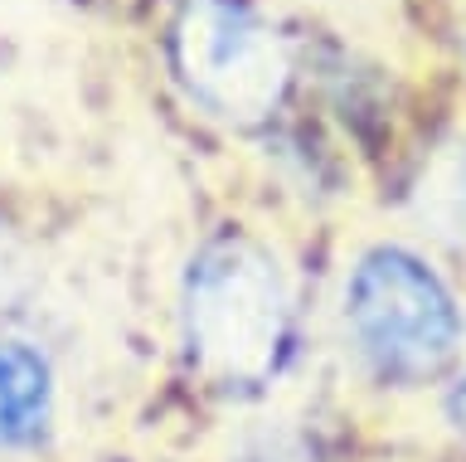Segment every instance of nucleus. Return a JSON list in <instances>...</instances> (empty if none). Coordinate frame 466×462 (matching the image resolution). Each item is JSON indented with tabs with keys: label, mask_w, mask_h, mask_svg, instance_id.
<instances>
[{
	"label": "nucleus",
	"mask_w": 466,
	"mask_h": 462,
	"mask_svg": "<svg viewBox=\"0 0 466 462\" xmlns=\"http://www.w3.org/2000/svg\"><path fill=\"white\" fill-rule=\"evenodd\" d=\"M185 341L204 375L262 385L291 345V293L277 258L243 234L204 243L185 278Z\"/></svg>",
	"instance_id": "obj_1"
},
{
	"label": "nucleus",
	"mask_w": 466,
	"mask_h": 462,
	"mask_svg": "<svg viewBox=\"0 0 466 462\" xmlns=\"http://www.w3.org/2000/svg\"><path fill=\"white\" fill-rule=\"evenodd\" d=\"M345 322L389 380H432L461 345V312L447 282L408 249L360 258L345 287Z\"/></svg>",
	"instance_id": "obj_2"
},
{
	"label": "nucleus",
	"mask_w": 466,
	"mask_h": 462,
	"mask_svg": "<svg viewBox=\"0 0 466 462\" xmlns=\"http://www.w3.org/2000/svg\"><path fill=\"white\" fill-rule=\"evenodd\" d=\"M175 74L224 122H262L287 93V49L248 0H185L170 25Z\"/></svg>",
	"instance_id": "obj_3"
},
{
	"label": "nucleus",
	"mask_w": 466,
	"mask_h": 462,
	"mask_svg": "<svg viewBox=\"0 0 466 462\" xmlns=\"http://www.w3.org/2000/svg\"><path fill=\"white\" fill-rule=\"evenodd\" d=\"M54 414V370L44 351L0 341V447H29L44 438Z\"/></svg>",
	"instance_id": "obj_4"
},
{
	"label": "nucleus",
	"mask_w": 466,
	"mask_h": 462,
	"mask_svg": "<svg viewBox=\"0 0 466 462\" xmlns=\"http://www.w3.org/2000/svg\"><path fill=\"white\" fill-rule=\"evenodd\" d=\"M418 220L447 243H466V147H447L418 190Z\"/></svg>",
	"instance_id": "obj_5"
},
{
	"label": "nucleus",
	"mask_w": 466,
	"mask_h": 462,
	"mask_svg": "<svg viewBox=\"0 0 466 462\" xmlns=\"http://www.w3.org/2000/svg\"><path fill=\"white\" fill-rule=\"evenodd\" d=\"M25 282H29V268H25V253H20V243H15V239L5 234V229H0V312L20 302Z\"/></svg>",
	"instance_id": "obj_6"
},
{
	"label": "nucleus",
	"mask_w": 466,
	"mask_h": 462,
	"mask_svg": "<svg viewBox=\"0 0 466 462\" xmlns=\"http://www.w3.org/2000/svg\"><path fill=\"white\" fill-rule=\"evenodd\" d=\"M451 418H457V424L466 428V380H461V389H457V395H451Z\"/></svg>",
	"instance_id": "obj_7"
}]
</instances>
